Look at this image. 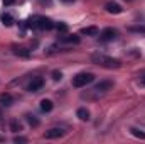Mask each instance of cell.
Wrapping results in <instances>:
<instances>
[{
    "label": "cell",
    "instance_id": "1",
    "mask_svg": "<svg viewBox=\"0 0 145 144\" xmlns=\"http://www.w3.org/2000/svg\"><path fill=\"white\" fill-rule=\"evenodd\" d=\"M91 59H93V63H96V65H100V66H105V68H118V66L121 65L120 59L110 58V56L103 54V53H95V54H91Z\"/></svg>",
    "mask_w": 145,
    "mask_h": 144
},
{
    "label": "cell",
    "instance_id": "2",
    "mask_svg": "<svg viewBox=\"0 0 145 144\" xmlns=\"http://www.w3.org/2000/svg\"><path fill=\"white\" fill-rule=\"evenodd\" d=\"M29 27H34V29H42V31H49L54 27V22L49 19V17H42V15H37V17H32L27 20Z\"/></svg>",
    "mask_w": 145,
    "mask_h": 144
},
{
    "label": "cell",
    "instance_id": "3",
    "mask_svg": "<svg viewBox=\"0 0 145 144\" xmlns=\"http://www.w3.org/2000/svg\"><path fill=\"white\" fill-rule=\"evenodd\" d=\"M93 80H95V75H93V73H78V75L72 78V87L81 88V87L89 85Z\"/></svg>",
    "mask_w": 145,
    "mask_h": 144
},
{
    "label": "cell",
    "instance_id": "4",
    "mask_svg": "<svg viewBox=\"0 0 145 144\" xmlns=\"http://www.w3.org/2000/svg\"><path fill=\"white\" fill-rule=\"evenodd\" d=\"M115 37H116V31H115L113 27H106V29H103L101 34H100V39H101L103 42H110V41H113Z\"/></svg>",
    "mask_w": 145,
    "mask_h": 144
},
{
    "label": "cell",
    "instance_id": "5",
    "mask_svg": "<svg viewBox=\"0 0 145 144\" xmlns=\"http://www.w3.org/2000/svg\"><path fill=\"white\" fill-rule=\"evenodd\" d=\"M42 87H44V80H42L40 76H36V78H32V81L27 85V90H29V92H39Z\"/></svg>",
    "mask_w": 145,
    "mask_h": 144
},
{
    "label": "cell",
    "instance_id": "6",
    "mask_svg": "<svg viewBox=\"0 0 145 144\" xmlns=\"http://www.w3.org/2000/svg\"><path fill=\"white\" fill-rule=\"evenodd\" d=\"M105 9H106V12L108 14H121V5L120 3H116V2H108L106 5H105Z\"/></svg>",
    "mask_w": 145,
    "mask_h": 144
},
{
    "label": "cell",
    "instance_id": "7",
    "mask_svg": "<svg viewBox=\"0 0 145 144\" xmlns=\"http://www.w3.org/2000/svg\"><path fill=\"white\" fill-rule=\"evenodd\" d=\"M12 104H14V98H12L10 93H2V95H0V105H3V107H10Z\"/></svg>",
    "mask_w": 145,
    "mask_h": 144
},
{
    "label": "cell",
    "instance_id": "8",
    "mask_svg": "<svg viewBox=\"0 0 145 144\" xmlns=\"http://www.w3.org/2000/svg\"><path fill=\"white\" fill-rule=\"evenodd\" d=\"M0 20H2V24H3L5 27L14 26V17H12L10 14H2V15H0Z\"/></svg>",
    "mask_w": 145,
    "mask_h": 144
},
{
    "label": "cell",
    "instance_id": "9",
    "mask_svg": "<svg viewBox=\"0 0 145 144\" xmlns=\"http://www.w3.org/2000/svg\"><path fill=\"white\" fill-rule=\"evenodd\" d=\"M64 132L61 131V129H51V131H47L46 132V137L47 139H56V137H61Z\"/></svg>",
    "mask_w": 145,
    "mask_h": 144
},
{
    "label": "cell",
    "instance_id": "10",
    "mask_svg": "<svg viewBox=\"0 0 145 144\" xmlns=\"http://www.w3.org/2000/svg\"><path fill=\"white\" fill-rule=\"evenodd\" d=\"M111 87H113V83H111V81H100V83L96 85V88H95V90H96V92H106V90H110Z\"/></svg>",
    "mask_w": 145,
    "mask_h": 144
},
{
    "label": "cell",
    "instance_id": "11",
    "mask_svg": "<svg viewBox=\"0 0 145 144\" xmlns=\"http://www.w3.org/2000/svg\"><path fill=\"white\" fill-rule=\"evenodd\" d=\"M61 41H63V42H68V44H79L81 39H79V36H74V34H72V36H63Z\"/></svg>",
    "mask_w": 145,
    "mask_h": 144
},
{
    "label": "cell",
    "instance_id": "12",
    "mask_svg": "<svg viewBox=\"0 0 145 144\" xmlns=\"http://www.w3.org/2000/svg\"><path fill=\"white\" fill-rule=\"evenodd\" d=\"M98 27H95V26H89V27H84L83 31H81V34H86V36H98Z\"/></svg>",
    "mask_w": 145,
    "mask_h": 144
},
{
    "label": "cell",
    "instance_id": "13",
    "mask_svg": "<svg viewBox=\"0 0 145 144\" xmlns=\"http://www.w3.org/2000/svg\"><path fill=\"white\" fill-rule=\"evenodd\" d=\"M52 102L51 100H47V98H44V100H40V110L42 112H51L52 110Z\"/></svg>",
    "mask_w": 145,
    "mask_h": 144
},
{
    "label": "cell",
    "instance_id": "14",
    "mask_svg": "<svg viewBox=\"0 0 145 144\" xmlns=\"http://www.w3.org/2000/svg\"><path fill=\"white\" fill-rule=\"evenodd\" d=\"M76 115H78L81 120H89V112H88V108H78Z\"/></svg>",
    "mask_w": 145,
    "mask_h": 144
},
{
    "label": "cell",
    "instance_id": "15",
    "mask_svg": "<svg viewBox=\"0 0 145 144\" xmlns=\"http://www.w3.org/2000/svg\"><path fill=\"white\" fill-rule=\"evenodd\" d=\"M14 53L19 54V56H22V58H27V56H29V51H27L25 48H17V46H14Z\"/></svg>",
    "mask_w": 145,
    "mask_h": 144
},
{
    "label": "cell",
    "instance_id": "16",
    "mask_svg": "<svg viewBox=\"0 0 145 144\" xmlns=\"http://www.w3.org/2000/svg\"><path fill=\"white\" fill-rule=\"evenodd\" d=\"M130 132L135 136V137H138V139H145V132H142V131H138V129H130Z\"/></svg>",
    "mask_w": 145,
    "mask_h": 144
},
{
    "label": "cell",
    "instance_id": "17",
    "mask_svg": "<svg viewBox=\"0 0 145 144\" xmlns=\"http://www.w3.org/2000/svg\"><path fill=\"white\" fill-rule=\"evenodd\" d=\"M56 29H57V32H68V26L64 24V22H59V24H56Z\"/></svg>",
    "mask_w": 145,
    "mask_h": 144
},
{
    "label": "cell",
    "instance_id": "18",
    "mask_svg": "<svg viewBox=\"0 0 145 144\" xmlns=\"http://www.w3.org/2000/svg\"><path fill=\"white\" fill-rule=\"evenodd\" d=\"M10 129H12L14 132H19V131H22V126H20V124H19L17 120H14V122L10 124Z\"/></svg>",
    "mask_w": 145,
    "mask_h": 144
},
{
    "label": "cell",
    "instance_id": "19",
    "mask_svg": "<svg viewBox=\"0 0 145 144\" xmlns=\"http://www.w3.org/2000/svg\"><path fill=\"white\" fill-rule=\"evenodd\" d=\"M25 119H27V122H29L31 126H34V127H36V126H39V120H37L34 115H27Z\"/></svg>",
    "mask_w": 145,
    "mask_h": 144
},
{
    "label": "cell",
    "instance_id": "20",
    "mask_svg": "<svg viewBox=\"0 0 145 144\" xmlns=\"http://www.w3.org/2000/svg\"><path fill=\"white\" fill-rule=\"evenodd\" d=\"M61 78H63V73L61 71H52V80L54 81H59Z\"/></svg>",
    "mask_w": 145,
    "mask_h": 144
},
{
    "label": "cell",
    "instance_id": "21",
    "mask_svg": "<svg viewBox=\"0 0 145 144\" xmlns=\"http://www.w3.org/2000/svg\"><path fill=\"white\" fill-rule=\"evenodd\" d=\"M128 31H133V32H145V27H128Z\"/></svg>",
    "mask_w": 145,
    "mask_h": 144
},
{
    "label": "cell",
    "instance_id": "22",
    "mask_svg": "<svg viewBox=\"0 0 145 144\" xmlns=\"http://www.w3.org/2000/svg\"><path fill=\"white\" fill-rule=\"evenodd\" d=\"M27 139L25 137H15V143H25Z\"/></svg>",
    "mask_w": 145,
    "mask_h": 144
},
{
    "label": "cell",
    "instance_id": "23",
    "mask_svg": "<svg viewBox=\"0 0 145 144\" xmlns=\"http://www.w3.org/2000/svg\"><path fill=\"white\" fill-rule=\"evenodd\" d=\"M14 2H15V0H3V3H5V5H12Z\"/></svg>",
    "mask_w": 145,
    "mask_h": 144
},
{
    "label": "cell",
    "instance_id": "24",
    "mask_svg": "<svg viewBox=\"0 0 145 144\" xmlns=\"http://www.w3.org/2000/svg\"><path fill=\"white\" fill-rule=\"evenodd\" d=\"M142 85H144V87H145V75H144V76H142Z\"/></svg>",
    "mask_w": 145,
    "mask_h": 144
}]
</instances>
